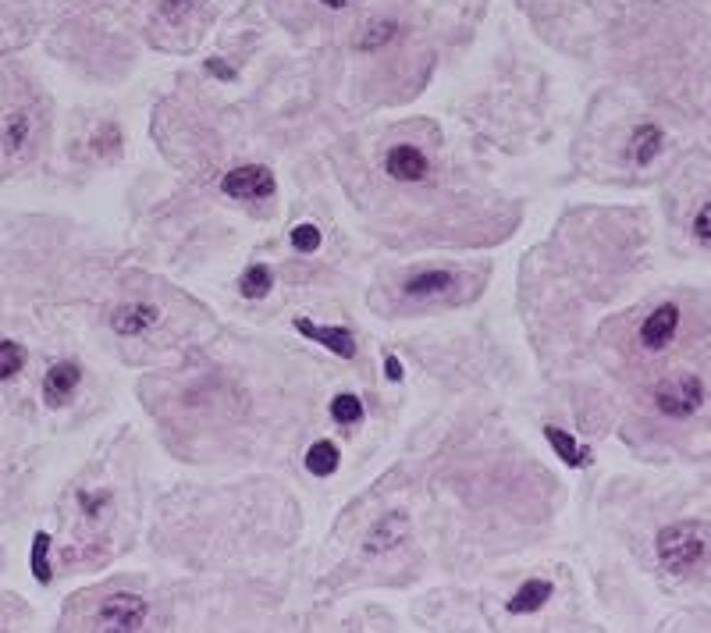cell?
<instances>
[{
  "instance_id": "484cf974",
  "label": "cell",
  "mask_w": 711,
  "mask_h": 633,
  "mask_svg": "<svg viewBox=\"0 0 711 633\" xmlns=\"http://www.w3.org/2000/svg\"><path fill=\"white\" fill-rule=\"evenodd\" d=\"M384 374L392 377V381H402V363L395 360V356H388V360H384Z\"/></svg>"
},
{
  "instance_id": "cb8c5ba5",
  "label": "cell",
  "mask_w": 711,
  "mask_h": 633,
  "mask_svg": "<svg viewBox=\"0 0 711 633\" xmlns=\"http://www.w3.org/2000/svg\"><path fill=\"white\" fill-rule=\"evenodd\" d=\"M82 502H86V513H89V516H96V513H100V509H104V505H107V491H96V495H86V498H82Z\"/></svg>"
},
{
  "instance_id": "d6986e66",
  "label": "cell",
  "mask_w": 711,
  "mask_h": 633,
  "mask_svg": "<svg viewBox=\"0 0 711 633\" xmlns=\"http://www.w3.org/2000/svg\"><path fill=\"white\" fill-rule=\"evenodd\" d=\"M29 136H32V118L25 111H15L8 118V129H4V146L8 150H22L29 143Z\"/></svg>"
},
{
  "instance_id": "44dd1931",
  "label": "cell",
  "mask_w": 711,
  "mask_h": 633,
  "mask_svg": "<svg viewBox=\"0 0 711 633\" xmlns=\"http://www.w3.org/2000/svg\"><path fill=\"white\" fill-rule=\"evenodd\" d=\"M292 246H296L299 253H317V249H320V228L296 225V228H292Z\"/></svg>"
},
{
  "instance_id": "d4e9b609",
  "label": "cell",
  "mask_w": 711,
  "mask_h": 633,
  "mask_svg": "<svg viewBox=\"0 0 711 633\" xmlns=\"http://www.w3.org/2000/svg\"><path fill=\"white\" fill-rule=\"evenodd\" d=\"M207 72L217 75V79H228V82L235 79V68H228L224 61H207Z\"/></svg>"
},
{
  "instance_id": "5b68a950",
  "label": "cell",
  "mask_w": 711,
  "mask_h": 633,
  "mask_svg": "<svg viewBox=\"0 0 711 633\" xmlns=\"http://www.w3.org/2000/svg\"><path fill=\"white\" fill-rule=\"evenodd\" d=\"M676 331H680V306L662 303L644 317V324H640V345H644L648 353H662V349L672 345Z\"/></svg>"
},
{
  "instance_id": "8992f818",
  "label": "cell",
  "mask_w": 711,
  "mask_h": 633,
  "mask_svg": "<svg viewBox=\"0 0 711 633\" xmlns=\"http://www.w3.org/2000/svg\"><path fill=\"white\" fill-rule=\"evenodd\" d=\"M384 171L395 178V182H424L431 164H427V153L416 150V146H392L388 157H384Z\"/></svg>"
},
{
  "instance_id": "603a6c76",
  "label": "cell",
  "mask_w": 711,
  "mask_h": 633,
  "mask_svg": "<svg viewBox=\"0 0 711 633\" xmlns=\"http://www.w3.org/2000/svg\"><path fill=\"white\" fill-rule=\"evenodd\" d=\"M392 36H395V25H392V22H377V25H370V33L363 36L360 43H363L367 50H374V47H381L384 40H392Z\"/></svg>"
},
{
  "instance_id": "7402d4cb",
  "label": "cell",
  "mask_w": 711,
  "mask_h": 633,
  "mask_svg": "<svg viewBox=\"0 0 711 633\" xmlns=\"http://www.w3.org/2000/svg\"><path fill=\"white\" fill-rule=\"evenodd\" d=\"M694 239L701 242V246H711V200L701 203V210L694 214Z\"/></svg>"
},
{
  "instance_id": "8fae6325",
  "label": "cell",
  "mask_w": 711,
  "mask_h": 633,
  "mask_svg": "<svg viewBox=\"0 0 711 633\" xmlns=\"http://www.w3.org/2000/svg\"><path fill=\"white\" fill-rule=\"evenodd\" d=\"M452 285H456V274L452 271H424V274H416V278H409L406 285H402V292H406L409 299H431V296H445Z\"/></svg>"
},
{
  "instance_id": "9a60e30c",
  "label": "cell",
  "mask_w": 711,
  "mask_h": 633,
  "mask_svg": "<svg viewBox=\"0 0 711 633\" xmlns=\"http://www.w3.org/2000/svg\"><path fill=\"white\" fill-rule=\"evenodd\" d=\"M306 470L313 477H331L338 470V449L331 441H313L310 452H306Z\"/></svg>"
},
{
  "instance_id": "e0dca14e",
  "label": "cell",
  "mask_w": 711,
  "mask_h": 633,
  "mask_svg": "<svg viewBox=\"0 0 711 633\" xmlns=\"http://www.w3.org/2000/svg\"><path fill=\"white\" fill-rule=\"evenodd\" d=\"M331 417H335L342 427L360 424V420H363V402H360V395L342 392L338 399H331Z\"/></svg>"
},
{
  "instance_id": "9c48e42d",
  "label": "cell",
  "mask_w": 711,
  "mask_h": 633,
  "mask_svg": "<svg viewBox=\"0 0 711 633\" xmlns=\"http://www.w3.org/2000/svg\"><path fill=\"white\" fill-rule=\"evenodd\" d=\"M157 306L150 303H132V306H118V310L111 313V324L118 335H139V331H146L150 324H157Z\"/></svg>"
},
{
  "instance_id": "7a4b0ae2",
  "label": "cell",
  "mask_w": 711,
  "mask_h": 633,
  "mask_svg": "<svg viewBox=\"0 0 711 633\" xmlns=\"http://www.w3.org/2000/svg\"><path fill=\"white\" fill-rule=\"evenodd\" d=\"M704 406V381L697 374H676L655 388V409L669 420H690Z\"/></svg>"
},
{
  "instance_id": "52a82bcc",
  "label": "cell",
  "mask_w": 711,
  "mask_h": 633,
  "mask_svg": "<svg viewBox=\"0 0 711 633\" xmlns=\"http://www.w3.org/2000/svg\"><path fill=\"white\" fill-rule=\"evenodd\" d=\"M79 381H82L79 363H72V360L54 363V367L47 370V377H43V399H47V406H64V402L75 395Z\"/></svg>"
},
{
  "instance_id": "277c9868",
  "label": "cell",
  "mask_w": 711,
  "mask_h": 633,
  "mask_svg": "<svg viewBox=\"0 0 711 633\" xmlns=\"http://www.w3.org/2000/svg\"><path fill=\"white\" fill-rule=\"evenodd\" d=\"M221 193L232 200H267L274 196V175L264 164H246L221 178Z\"/></svg>"
},
{
  "instance_id": "2e32d148",
  "label": "cell",
  "mask_w": 711,
  "mask_h": 633,
  "mask_svg": "<svg viewBox=\"0 0 711 633\" xmlns=\"http://www.w3.org/2000/svg\"><path fill=\"white\" fill-rule=\"evenodd\" d=\"M271 285H274V278L264 264H253L246 274H242V296L246 299H264L267 292H271Z\"/></svg>"
},
{
  "instance_id": "5bb4252c",
  "label": "cell",
  "mask_w": 711,
  "mask_h": 633,
  "mask_svg": "<svg viewBox=\"0 0 711 633\" xmlns=\"http://www.w3.org/2000/svg\"><path fill=\"white\" fill-rule=\"evenodd\" d=\"M544 438H548V445H552V449L559 452L562 463L573 466V470H576V466H587V463H591V452L580 449L573 434L559 431V427H544Z\"/></svg>"
},
{
  "instance_id": "ba28073f",
  "label": "cell",
  "mask_w": 711,
  "mask_h": 633,
  "mask_svg": "<svg viewBox=\"0 0 711 633\" xmlns=\"http://www.w3.org/2000/svg\"><path fill=\"white\" fill-rule=\"evenodd\" d=\"M296 331L303 338H310V342L324 345V349H331L335 356H342V360H352L356 356V342H352V331L345 328H324V324H313V321H303L299 317L296 321Z\"/></svg>"
},
{
  "instance_id": "6da1fadb",
  "label": "cell",
  "mask_w": 711,
  "mask_h": 633,
  "mask_svg": "<svg viewBox=\"0 0 711 633\" xmlns=\"http://www.w3.org/2000/svg\"><path fill=\"white\" fill-rule=\"evenodd\" d=\"M655 552L665 573L683 577V573H690V569L708 559V537H704V530L697 523H672V527L658 530Z\"/></svg>"
},
{
  "instance_id": "ffe728a7",
  "label": "cell",
  "mask_w": 711,
  "mask_h": 633,
  "mask_svg": "<svg viewBox=\"0 0 711 633\" xmlns=\"http://www.w3.org/2000/svg\"><path fill=\"white\" fill-rule=\"evenodd\" d=\"M50 537L47 534H36V541H32V573H36V580L40 584H50Z\"/></svg>"
},
{
  "instance_id": "7c38bea8",
  "label": "cell",
  "mask_w": 711,
  "mask_h": 633,
  "mask_svg": "<svg viewBox=\"0 0 711 633\" xmlns=\"http://www.w3.org/2000/svg\"><path fill=\"white\" fill-rule=\"evenodd\" d=\"M555 594V587L548 584V580H530V584H523L520 591L512 594L509 601V612L512 616H527V612H537L541 605H548V598Z\"/></svg>"
},
{
  "instance_id": "4316f807",
  "label": "cell",
  "mask_w": 711,
  "mask_h": 633,
  "mask_svg": "<svg viewBox=\"0 0 711 633\" xmlns=\"http://www.w3.org/2000/svg\"><path fill=\"white\" fill-rule=\"evenodd\" d=\"M324 8H349V0H320Z\"/></svg>"
},
{
  "instance_id": "3957f363",
  "label": "cell",
  "mask_w": 711,
  "mask_h": 633,
  "mask_svg": "<svg viewBox=\"0 0 711 633\" xmlns=\"http://www.w3.org/2000/svg\"><path fill=\"white\" fill-rule=\"evenodd\" d=\"M146 612H150V605H146V598H139V594H111V598L100 605V612H96V630H143L146 623Z\"/></svg>"
},
{
  "instance_id": "4fadbf2b",
  "label": "cell",
  "mask_w": 711,
  "mask_h": 633,
  "mask_svg": "<svg viewBox=\"0 0 711 633\" xmlns=\"http://www.w3.org/2000/svg\"><path fill=\"white\" fill-rule=\"evenodd\" d=\"M406 516L402 513H392V516H384L381 523H377L374 530H370V537H367V552H384V548H395L406 537Z\"/></svg>"
},
{
  "instance_id": "30bf717a",
  "label": "cell",
  "mask_w": 711,
  "mask_h": 633,
  "mask_svg": "<svg viewBox=\"0 0 711 633\" xmlns=\"http://www.w3.org/2000/svg\"><path fill=\"white\" fill-rule=\"evenodd\" d=\"M665 146V132L658 125H637L630 136V157L637 168H648Z\"/></svg>"
},
{
  "instance_id": "ac0fdd59",
  "label": "cell",
  "mask_w": 711,
  "mask_h": 633,
  "mask_svg": "<svg viewBox=\"0 0 711 633\" xmlns=\"http://www.w3.org/2000/svg\"><path fill=\"white\" fill-rule=\"evenodd\" d=\"M22 367H25V345L11 342V338H0V381L15 377Z\"/></svg>"
}]
</instances>
